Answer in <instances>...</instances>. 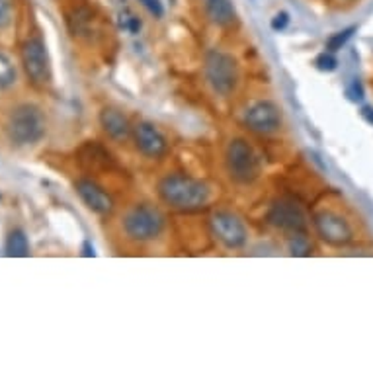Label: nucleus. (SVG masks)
Masks as SVG:
<instances>
[{
    "label": "nucleus",
    "instance_id": "f257e3e1",
    "mask_svg": "<svg viewBox=\"0 0 373 373\" xmlns=\"http://www.w3.org/2000/svg\"><path fill=\"white\" fill-rule=\"evenodd\" d=\"M156 191L163 203L178 211L201 209L211 200V188L208 184L186 174H168L158 182Z\"/></svg>",
    "mask_w": 373,
    "mask_h": 373
},
{
    "label": "nucleus",
    "instance_id": "f03ea898",
    "mask_svg": "<svg viewBox=\"0 0 373 373\" xmlns=\"http://www.w3.org/2000/svg\"><path fill=\"white\" fill-rule=\"evenodd\" d=\"M166 227L165 213L151 203H137L125 211L122 217V231L131 243L145 244L156 241Z\"/></svg>",
    "mask_w": 373,
    "mask_h": 373
},
{
    "label": "nucleus",
    "instance_id": "7ed1b4c3",
    "mask_svg": "<svg viewBox=\"0 0 373 373\" xmlns=\"http://www.w3.org/2000/svg\"><path fill=\"white\" fill-rule=\"evenodd\" d=\"M47 120L42 108L34 104H22L12 110L6 122L8 139L18 147H30L45 137Z\"/></svg>",
    "mask_w": 373,
    "mask_h": 373
},
{
    "label": "nucleus",
    "instance_id": "20e7f679",
    "mask_svg": "<svg viewBox=\"0 0 373 373\" xmlns=\"http://www.w3.org/2000/svg\"><path fill=\"white\" fill-rule=\"evenodd\" d=\"M225 168L233 182L246 186L260 176V158L248 141L243 137H234L227 145Z\"/></svg>",
    "mask_w": 373,
    "mask_h": 373
},
{
    "label": "nucleus",
    "instance_id": "39448f33",
    "mask_svg": "<svg viewBox=\"0 0 373 373\" xmlns=\"http://www.w3.org/2000/svg\"><path fill=\"white\" fill-rule=\"evenodd\" d=\"M206 80L209 88L221 98H229L236 90L239 84V65L231 53L213 51L208 53L206 57Z\"/></svg>",
    "mask_w": 373,
    "mask_h": 373
},
{
    "label": "nucleus",
    "instance_id": "423d86ee",
    "mask_svg": "<svg viewBox=\"0 0 373 373\" xmlns=\"http://www.w3.org/2000/svg\"><path fill=\"white\" fill-rule=\"evenodd\" d=\"M22 65L35 87H47L51 82V61L42 37H32L22 45Z\"/></svg>",
    "mask_w": 373,
    "mask_h": 373
},
{
    "label": "nucleus",
    "instance_id": "0eeeda50",
    "mask_svg": "<svg viewBox=\"0 0 373 373\" xmlns=\"http://www.w3.org/2000/svg\"><path fill=\"white\" fill-rule=\"evenodd\" d=\"M315 229L324 243L332 244V246H344L352 239H354V231L352 225L340 213L332 211V209H321L315 213Z\"/></svg>",
    "mask_w": 373,
    "mask_h": 373
},
{
    "label": "nucleus",
    "instance_id": "6e6552de",
    "mask_svg": "<svg viewBox=\"0 0 373 373\" xmlns=\"http://www.w3.org/2000/svg\"><path fill=\"white\" fill-rule=\"evenodd\" d=\"M211 231L227 248H243L248 241V231L243 219L231 211H215L211 215Z\"/></svg>",
    "mask_w": 373,
    "mask_h": 373
},
{
    "label": "nucleus",
    "instance_id": "1a4fd4ad",
    "mask_svg": "<svg viewBox=\"0 0 373 373\" xmlns=\"http://www.w3.org/2000/svg\"><path fill=\"white\" fill-rule=\"evenodd\" d=\"M282 110L278 104L270 100H260L252 104L244 113V123L246 127L258 135H272L282 129Z\"/></svg>",
    "mask_w": 373,
    "mask_h": 373
},
{
    "label": "nucleus",
    "instance_id": "9d476101",
    "mask_svg": "<svg viewBox=\"0 0 373 373\" xmlns=\"http://www.w3.org/2000/svg\"><path fill=\"white\" fill-rule=\"evenodd\" d=\"M268 223L287 234L303 233L307 229V217L303 209L291 200H278L268 211Z\"/></svg>",
    "mask_w": 373,
    "mask_h": 373
},
{
    "label": "nucleus",
    "instance_id": "9b49d317",
    "mask_svg": "<svg viewBox=\"0 0 373 373\" xmlns=\"http://www.w3.org/2000/svg\"><path fill=\"white\" fill-rule=\"evenodd\" d=\"M133 143L135 148L141 155L148 156V158H160L168 151V143L166 137L155 127V123L151 122H139L133 125Z\"/></svg>",
    "mask_w": 373,
    "mask_h": 373
},
{
    "label": "nucleus",
    "instance_id": "f8f14e48",
    "mask_svg": "<svg viewBox=\"0 0 373 373\" xmlns=\"http://www.w3.org/2000/svg\"><path fill=\"white\" fill-rule=\"evenodd\" d=\"M75 188H77V194L80 196V200L84 201V206L90 211L98 213V215H110L113 209H115V201H113L112 196L102 186H98L92 180L80 178V180H77Z\"/></svg>",
    "mask_w": 373,
    "mask_h": 373
},
{
    "label": "nucleus",
    "instance_id": "ddd939ff",
    "mask_svg": "<svg viewBox=\"0 0 373 373\" xmlns=\"http://www.w3.org/2000/svg\"><path fill=\"white\" fill-rule=\"evenodd\" d=\"M100 125L106 131V135L115 143L127 141L133 133V125L127 120V115L118 108H104L100 112Z\"/></svg>",
    "mask_w": 373,
    "mask_h": 373
},
{
    "label": "nucleus",
    "instance_id": "4468645a",
    "mask_svg": "<svg viewBox=\"0 0 373 373\" xmlns=\"http://www.w3.org/2000/svg\"><path fill=\"white\" fill-rule=\"evenodd\" d=\"M203 8L208 18L219 27H227L236 20L233 0H203Z\"/></svg>",
    "mask_w": 373,
    "mask_h": 373
},
{
    "label": "nucleus",
    "instance_id": "2eb2a0df",
    "mask_svg": "<svg viewBox=\"0 0 373 373\" xmlns=\"http://www.w3.org/2000/svg\"><path fill=\"white\" fill-rule=\"evenodd\" d=\"M4 251H6V256L10 258H24L30 254V243H27V236L24 231H12L8 234V239H6V246H4Z\"/></svg>",
    "mask_w": 373,
    "mask_h": 373
},
{
    "label": "nucleus",
    "instance_id": "dca6fc26",
    "mask_svg": "<svg viewBox=\"0 0 373 373\" xmlns=\"http://www.w3.org/2000/svg\"><path fill=\"white\" fill-rule=\"evenodd\" d=\"M18 80V70L4 53H0V90L14 87Z\"/></svg>",
    "mask_w": 373,
    "mask_h": 373
},
{
    "label": "nucleus",
    "instance_id": "f3484780",
    "mask_svg": "<svg viewBox=\"0 0 373 373\" xmlns=\"http://www.w3.org/2000/svg\"><path fill=\"white\" fill-rule=\"evenodd\" d=\"M311 251L312 244L305 231L303 233L289 234V252H291L293 256H307V254H311Z\"/></svg>",
    "mask_w": 373,
    "mask_h": 373
},
{
    "label": "nucleus",
    "instance_id": "a211bd4d",
    "mask_svg": "<svg viewBox=\"0 0 373 373\" xmlns=\"http://www.w3.org/2000/svg\"><path fill=\"white\" fill-rule=\"evenodd\" d=\"M354 32H356V27H346V30H342V32H339V34H334L332 37H330L329 42H327V49H329L330 53L339 51V49H342L344 45H346V42L354 35Z\"/></svg>",
    "mask_w": 373,
    "mask_h": 373
},
{
    "label": "nucleus",
    "instance_id": "6ab92c4d",
    "mask_svg": "<svg viewBox=\"0 0 373 373\" xmlns=\"http://www.w3.org/2000/svg\"><path fill=\"white\" fill-rule=\"evenodd\" d=\"M12 12H14L12 0H0V30L10 26V22H12Z\"/></svg>",
    "mask_w": 373,
    "mask_h": 373
},
{
    "label": "nucleus",
    "instance_id": "aec40b11",
    "mask_svg": "<svg viewBox=\"0 0 373 373\" xmlns=\"http://www.w3.org/2000/svg\"><path fill=\"white\" fill-rule=\"evenodd\" d=\"M336 65H339V61L334 59V55L332 53H322L321 57L317 59V67L321 70H334L336 69Z\"/></svg>",
    "mask_w": 373,
    "mask_h": 373
},
{
    "label": "nucleus",
    "instance_id": "412c9836",
    "mask_svg": "<svg viewBox=\"0 0 373 373\" xmlns=\"http://www.w3.org/2000/svg\"><path fill=\"white\" fill-rule=\"evenodd\" d=\"M141 2H143V4L148 8V12L155 14L156 18H160L165 14V8H163V4H160L158 0H141Z\"/></svg>",
    "mask_w": 373,
    "mask_h": 373
},
{
    "label": "nucleus",
    "instance_id": "4be33fe9",
    "mask_svg": "<svg viewBox=\"0 0 373 373\" xmlns=\"http://www.w3.org/2000/svg\"><path fill=\"white\" fill-rule=\"evenodd\" d=\"M287 22H289V18H287L286 12H282V14H278V16L272 20V27L274 30H284L287 26Z\"/></svg>",
    "mask_w": 373,
    "mask_h": 373
},
{
    "label": "nucleus",
    "instance_id": "5701e85b",
    "mask_svg": "<svg viewBox=\"0 0 373 373\" xmlns=\"http://www.w3.org/2000/svg\"><path fill=\"white\" fill-rule=\"evenodd\" d=\"M362 115H364L365 122L372 123V125H373V108H369V106H365L364 110H362Z\"/></svg>",
    "mask_w": 373,
    "mask_h": 373
}]
</instances>
